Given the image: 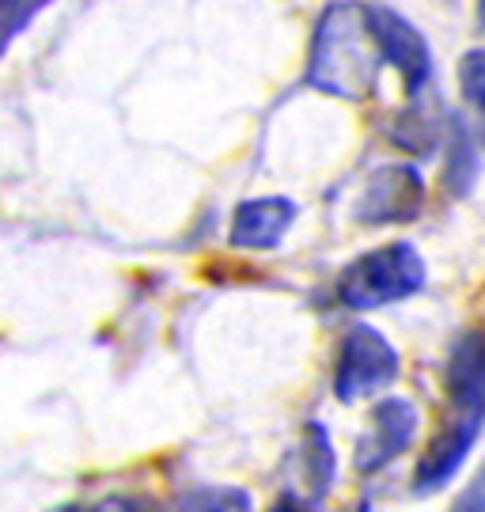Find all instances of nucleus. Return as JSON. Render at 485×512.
<instances>
[{
  "label": "nucleus",
  "instance_id": "412c9836",
  "mask_svg": "<svg viewBox=\"0 0 485 512\" xmlns=\"http://www.w3.org/2000/svg\"><path fill=\"white\" fill-rule=\"evenodd\" d=\"M478 141H482V148H485V118H482V126H478Z\"/></svg>",
  "mask_w": 485,
  "mask_h": 512
},
{
  "label": "nucleus",
  "instance_id": "6e6552de",
  "mask_svg": "<svg viewBox=\"0 0 485 512\" xmlns=\"http://www.w3.org/2000/svg\"><path fill=\"white\" fill-rule=\"evenodd\" d=\"M448 399L459 414L467 418H485V330H467L455 338L448 357Z\"/></svg>",
  "mask_w": 485,
  "mask_h": 512
},
{
  "label": "nucleus",
  "instance_id": "f03ea898",
  "mask_svg": "<svg viewBox=\"0 0 485 512\" xmlns=\"http://www.w3.org/2000/svg\"><path fill=\"white\" fill-rule=\"evenodd\" d=\"M425 285V258L414 243H387L368 255L353 258L338 277V300L349 311L387 308L410 300Z\"/></svg>",
  "mask_w": 485,
  "mask_h": 512
},
{
  "label": "nucleus",
  "instance_id": "a211bd4d",
  "mask_svg": "<svg viewBox=\"0 0 485 512\" xmlns=\"http://www.w3.org/2000/svg\"><path fill=\"white\" fill-rule=\"evenodd\" d=\"M270 512H315V509H311L307 501H300L296 494H285L281 501H277V505H273Z\"/></svg>",
  "mask_w": 485,
  "mask_h": 512
},
{
  "label": "nucleus",
  "instance_id": "423d86ee",
  "mask_svg": "<svg viewBox=\"0 0 485 512\" xmlns=\"http://www.w3.org/2000/svg\"><path fill=\"white\" fill-rule=\"evenodd\" d=\"M368 23L376 31V42L383 50V61L395 65L402 73V84L410 95H421V88L432 76V50L425 35L417 31L410 19H402L391 8H368Z\"/></svg>",
  "mask_w": 485,
  "mask_h": 512
},
{
  "label": "nucleus",
  "instance_id": "39448f33",
  "mask_svg": "<svg viewBox=\"0 0 485 512\" xmlns=\"http://www.w3.org/2000/svg\"><path fill=\"white\" fill-rule=\"evenodd\" d=\"M421 429V414L410 399L402 395H387L372 406L368 414V429L357 444V471L360 475H376L387 463H395L402 452H410Z\"/></svg>",
  "mask_w": 485,
  "mask_h": 512
},
{
  "label": "nucleus",
  "instance_id": "6ab92c4d",
  "mask_svg": "<svg viewBox=\"0 0 485 512\" xmlns=\"http://www.w3.org/2000/svg\"><path fill=\"white\" fill-rule=\"evenodd\" d=\"M478 23H482V31H485V0H478Z\"/></svg>",
  "mask_w": 485,
  "mask_h": 512
},
{
  "label": "nucleus",
  "instance_id": "20e7f679",
  "mask_svg": "<svg viewBox=\"0 0 485 512\" xmlns=\"http://www.w3.org/2000/svg\"><path fill=\"white\" fill-rule=\"evenodd\" d=\"M421 209H425L421 171L410 164H387L368 175L353 217L368 228H383V224H410L421 217Z\"/></svg>",
  "mask_w": 485,
  "mask_h": 512
},
{
  "label": "nucleus",
  "instance_id": "f8f14e48",
  "mask_svg": "<svg viewBox=\"0 0 485 512\" xmlns=\"http://www.w3.org/2000/svg\"><path fill=\"white\" fill-rule=\"evenodd\" d=\"M300 463H304L307 494H311V497H323L326 490L334 486V475H338V456H334L330 433H326L319 421H307L304 448H300Z\"/></svg>",
  "mask_w": 485,
  "mask_h": 512
},
{
  "label": "nucleus",
  "instance_id": "f257e3e1",
  "mask_svg": "<svg viewBox=\"0 0 485 512\" xmlns=\"http://www.w3.org/2000/svg\"><path fill=\"white\" fill-rule=\"evenodd\" d=\"M379 65H383V50L368 23V8L353 4V0L330 4L315 23L311 57H307V84L323 95L360 103L376 92Z\"/></svg>",
  "mask_w": 485,
  "mask_h": 512
},
{
  "label": "nucleus",
  "instance_id": "1a4fd4ad",
  "mask_svg": "<svg viewBox=\"0 0 485 512\" xmlns=\"http://www.w3.org/2000/svg\"><path fill=\"white\" fill-rule=\"evenodd\" d=\"M296 220V205L288 198H251L235 209L232 217V247L239 251H273Z\"/></svg>",
  "mask_w": 485,
  "mask_h": 512
},
{
  "label": "nucleus",
  "instance_id": "f3484780",
  "mask_svg": "<svg viewBox=\"0 0 485 512\" xmlns=\"http://www.w3.org/2000/svg\"><path fill=\"white\" fill-rule=\"evenodd\" d=\"M88 512H156V509H152V501H144V497L114 494V497H103V501Z\"/></svg>",
  "mask_w": 485,
  "mask_h": 512
},
{
  "label": "nucleus",
  "instance_id": "4468645a",
  "mask_svg": "<svg viewBox=\"0 0 485 512\" xmlns=\"http://www.w3.org/2000/svg\"><path fill=\"white\" fill-rule=\"evenodd\" d=\"M54 0H0V57L12 50L31 23L38 19V12H46Z\"/></svg>",
  "mask_w": 485,
  "mask_h": 512
},
{
  "label": "nucleus",
  "instance_id": "dca6fc26",
  "mask_svg": "<svg viewBox=\"0 0 485 512\" xmlns=\"http://www.w3.org/2000/svg\"><path fill=\"white\" fill-rule=\"evenodd\" d=\"M451 512H485V467L470 478V486L459 494V501L451 505Z\"/></svg>",
  "mask_w": 485,
  "mask_h": 512
},
{
  "label": "nucleus",
  "instance_id": "2eb2a0df",
  "mask_svg": "<svg viewBox=\"0 0 485 512\" xmlns=\"http://www.w3.org/2000/svg\"><path fill=\"white\" fill-rule=\"evenodd\" d=\"M459 88H463L467 103L485 110V46L463 54V61H459Z\"/></svg>",
  "mask_w": 485,
  "mask_h": 512
},
{
  "label": "nucleus",
  "instance_id": "9b49d317",
  "mask_svg": "<svg viewBox=\"0 0 485 512\" xmlns=\"http://www.w3.org/2000/svg\"><path fill=\"white\" fill-rule=\"evenodd\" d=\"M478 137L470 133L463 118H448V164H444V186L455 198L470 194L478 179Z\"/></svg>",
  "mask_w": 485,
  "mask_h": 512
},
{
  "label": "nucleus",
  "instance_id": "0eeeda50",
  "mask_svg": "<svg viewBox=\"0 0 485 512\" xmlns=\"http://www.w3.org/2000/svg\"><path fill=\"white\" fill-rule=\"evenodd\" d=\"M478 429H482V421L459 414V418L448 421V425L429 440L425 456L417 459V467H414V494L417 497L440 494L451 478L459 475V467L467 463L470 448H474V440H478Z\"/></svg>",
  "mask_w": 485,
  "mask_h": 512
},
{
  "label": "nucleus",
  "instance_id": "aec40b11",
  "mask_svg": "<svg viewBox=\"0 0 485 512\" xmlns=\"http://www.w3.org/2000/svg\"><path fill=\"white\" fill-rule=\"evenodd\" d=\"M50 512H84V509H76V505H61V509H50Z\"/></svg>",
  "mask_w": 485,
  "mask_h": 512
},
{
  "label": "nucleus",
  "instance_id": "ddd939ff",
  "mask_svg": "<svg viewBox=\"0 0 485 512\" xmlns=\"http://www.w3.org/2000/svg\"><path fill=\"white\" fill-rule=\"evenodd\" d=\"M167 512H254V501L247 490L235 486H201L182 494Z\"/></svg>",
  "mask_w": 485,
  "mask_h": 512
},
{
  "label": "nucleus",
  "instance_id": "7ed1b4c3",
  "mask_svg": "<svg viewBox=\"0 0 485 512\" xmlns=\"http://www.w3.org/2000/svg\"><path fill=\"white\" fill-rule=\"evenodd\" d=\"M402 361H398V349L368 323L345 330L342 349H338V368H334V395L342 403H360V399H372L379 391L398 380Z\"/></svg>",
  "mask_w": 485,
  "mask_h": 512
},
{
  "label": "nucleus",
  "instance_id": "9d476101",
  "mask_svg": "<svg viewBox=\"0 0 485 512\" xmlns=\"http://www.w3.org/2000/svg\"><path fill=\"white\" fill-rule=\"evenodd\" d=\"M440 137H444V114L436 103H425V99H414L406 110H398V118L391 122V141L414 156H432Z\"/></svg>",
  "mask_w": 485,
  "mask_h": 512
}]
</instances>
